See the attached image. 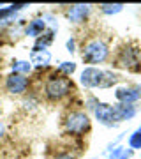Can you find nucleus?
Listing matches in <instances>:
<instances>
[{"label":"nucleus","instance_id":"nucleus-1","mask_svg":"<svg viewBox=\"0 0 141 159\" xmlns=\"http://www.w3.org/2000/svg\"><path fill=\"white\" fill-rule=\"evenodd\" d=\"M73 90H74L73 80L64 76V74H58L56 71L46 78L44 87H42L44 97L50 99V101H62L64 97H67Z\"/></svg>","mask_w":141,"mask_h":159},{"label":"nucleus","instance_id":"nucleus-2","mask_svg":"<svg viewBox=\"0 0 141 159\" xmlns=\"http://www.w3.org/2000/svg\"><path fill=\"white\" fill-rule=\"evenodd\" d=\"M109 58V46L101 37H92L81 48V60L88 66L97 67L99 64H104Z\"/></svg>","mask_w":141,"mask_h":159},{"label":"nucleus","instance_id":"nucleus-3","mask_svg":"<svg viewBox=\"0 0 141 159\" xmlns=\"http://www.w3.org/2000/svg\"><path fill=\"white\" fill-rule=\"evenodd\" d=\"M92 127V120L86 111L73 110L64 119V131L69 136H85Z\"/></svg>","mask_w":141,"mask_h":159},{"label":"nucleus","instance_id":"nucleus-4","mask_svg":"<svg viewBox=\"0 0 141 159\" xmlns=\"http://www.w3.org/2000/svg\"><path fill=\"white\" fill-rule=\"evenodd\" d=\"M102 80H104V69L94 67V66H86V67L79 73V83L85 89H101Z\"/></svg>","mask_w":141,"mask_h":159},{"label":"nucleus","instance_id":"nucleus-5","mask_svg":"<svg viewBox=\"0 0 141 159\" xmlns=\"http://www.w3.org/2000/svg\"><path fill=\"white\" fill-rule=\"evenodd\" d=\"M139 64V50L138 46L125 44L124 48H120L118 55H117V66L120 67H129V69H138Z\"/></svg>","mask_w":141,"mask_h":159},{"label":"nucleus","instance_id":"nucleus-6","mask_svg":"<svg viewBox=\"0 0 141 159\" xmlns=\"http://www.w3.org/2000/svg\"><path fill=\"white\" fill-rule=\"evenodd\" d=\"M28 87H30V78L27 76H23V74H7L6 80H4V89H6L9 94L12 96H21L25 92L28 90Z\"/></svg>","mask_w":141,"mask_h":159},{"label":"nucleus","instance_id":"nucleus-7","mask_svg":"<svg viewBox=\"0 0 141 159\" xmlns=\"http://www.w3.org/2000/svg\"><path fill=\"white\" fill-rule=\"evenodd\" d=\"M94 117L99 124L106 125V127H117V119H115V106L108 104V102H99V106L94 111Z\"/></svg>","mask_w":141,"mask_h":159},{"label":"nucleus","instance_id":"nucleus-8","mask_svg":"<svg viewBox=\"0 0 141 159\" xmlns=\"http://www.w3.org/2000/svg\"><path fill=\"white\" fill-rule=\"evenodd\" d=\"M90 12H92V6H88V4H76V6L67 7L65 16H67L69 23L79 25V23L86 21V18L90 16Z\"/></svg>","mask_w":141,"mask_h":159},{"label":"nucleus","instance_id":"nucleus-9","mask_svg":"<svg viewBox=\"0 0 141 159\" xmlns=\"http://www.w3.org/2000/svg\"><path fill=\"white\" fill-rule=\"evenodd\" d=\"M115 99H117L120 104H136V102L141 99L139 89H138V87H129V85L118 87V89L115 90Z\"/></svg>","mask_w":141,"mask_h":159},{"label":"nucleus","instance_id":"nucleus-10","mask_svg":"<svg viewBox=\"0 0 141 159\" xmlns=\"http://www.w3.org/2000/svg\"><path fill=\"white\" fill-rule=\"evenodd\" d=\"M115 106V119H117V124H122L125 120H130L134 119L138 115V106L136 104H113Z\"/></svg>","mask_w":141,"mask_h":159},{"label":"nucleus","instance_id":"nucleus-11","mask_svg":"<svg viewBox=\"0 0 141 159\" xmlns=\"http://www.w3.org/2000/svg\"><path fill=\"white\" fill-rule=\"evenodd\" d=\"M44 32H46V21L42 18H34V20H30L28 25L25 27V35H27V37L37 39V37H41Z\"/></svg>","mask_w":141,"mask_h":159},{"label":"nucleus","instance_id":"nucleus-12","mask_svg":"<svg viewBox=\"0 0 141 159\" xmlns=\"http://www.w3.org/2000/svg\"><path fill=\"white\" fill-rule=\"evenodd\" d=\"M51 51L50 50H44V51H32L30 53V64L37 69H42V67H48L51 64Z\"/></svg>","mask_w":141,"mask_h":159},{"label":"nucleus","instance_id":"nucleus-13","mask_svg":"<svg viewBox=\"0 0 141 159\" xmlns=\"http://www.w3.org/2000/svg\"><path fill=\"white\" fill-rule=\"evenodd\" d=\"M53 30H46L44 34L41 35V37H37L34 43V48H32V51H44L50 48V44L53 43Z\"/></svg>","mask_w":141,"mask_h":159},{"label":"nucleus","instance_id":"nucleus-14","mask_svg":"<svg viewBox=\"0 0 141 159\" xmlns=\"http://www.w3.org/2000/svg\"><path fill=\"white\" fill-rule=\"evenodd\" d=\"M34 66L30 64V60H12L11 62V73L14 74H23V76H28L32 73Z\"/></svg>","mask_w":141,"mask_h":159},{"label":"nucleus","instance_id":"nucleus-15","mask_svg":"<svg viewBox=\"0 0 141 159\" xmlns=\"http://www.w3.org/2000/svg\"><path fill=\"white\" fill-rule=\"evenodd\" d=\"M76 69H78V64L73 62V60H67V62H60L58 64V67H56V73L58 74H64V76H73L76 73Z\"/></svg>","mask_w":141,"mask_h":159},{"label":"nucleus","instance_id":"nucleus-16","mask_svg":"<svg viewBox=\"0 0 141 159\" xmlns=\"http://www.w3.org/2000/svg\"><path fill=\"white\" fill-rule=\"evenodd\" d=\"M99 11L102 14H106V16H115V14H118V12L124 11V6L122 4H101L99 6Z\"/></svg>","mask_w":141,"mask_h":159},{"label":"nucleus","instance_id":"nucleus-17","mask_svg":"<svg viewBox=\"0 0 141 159\" xmlns=\"http://www.w3.org/2000/svg\"><path fill=\"white\" fill-rule=\"evenodd\" d=\"M118 81H120V74L113 73V71H104V80H102L101 89H109V87L117 85Z\"/></svg>","mask_w":141,"mask_h":159},{"label":"nucleus","instance_id":"nucleus-18","mask_svg":"<svg viewBox=\"0 0 141 159\" xmlns=\"http://www.w3.org/2000/svg\"><path fill=\"white\" fill-rule=\"evenodd\" d=\"M127 145H129L130 150H141V133L138 129L129 134V138H127Z\"/></svg>","mask_w":141,"mask_h":159},{"label":"nucleus","instance_id":"nucleus-19","mask_svg":"<svg viewBox=\"0 0 141 159\" xmlns=\"http://www.w3.org/2000/svg\"><path fill=\"white\" fill-rule=\"evenodd\" d=\"M99 102L101 101H99L95 96H88L86 99H85V108H86V111H92V113H94L95 108L99 106Z\"/></svg>","mask_w":141,"mask_h":159},{"label":"nucleus","instance_id":"nucleus-20","mask_svg":"<svg viewBox=\"0 0 141 159\" xmlns=\"http://www.w3.org/2000/svg\"><path fill=\"white\" fill-rule=\"evenodd\" d=\"M42 20L46 21V27H48V25H51V30H53V32H55V30H58V20H56L51 12L42 14Z\"/></svg>","mask_w":141,"mask_h":159},{"label":"nucleus","instance_id":"nucleus-21","mask_svg":"<svg viewBox=\"0 0 141 159\" xmlns=\"http://www.w3.org/2000/svg\"><path fill=\"white\" fill-rule=\"evenodd\" d=\"M124 152V147H115V148H109L108 150V159H118Z\"/></svg>","mask_w":141,"mask_h":159},{"label":"nucleus","instance_id":"nucleus-22","mask_svg":"<svg viewBox=\"0 0 141 159\" xmlns=\"http://www.w3.org/2000/svg\"><path fill=\"white\" fill-rule=\"evenodd\" d=\"M65 46H67V51L71 53V55L78 51V50H76V39H74V37H69L67 43H65Z\"/></svg>","mask_w":141,"mask_h":159},{"label":"nucleus","instance_id":"nucleus-23","mask_svg":"<svg viewBox=\"0 0 141 159\" xmlns=\"http://www.w3.org/2000/svg\"><path fill=\"white\" fill-rule=\"evenodd\" d=\"M53 159H76V156L73 152H60V154H56Z\"/></svg>","mask_w":141,"mask_h":159},{"label":"nucleus","instance_id":"nucleus-24","mask_svg":"<svg viewBox=\"0 0 141 159\" xmlns=\"http://www.w3.org/2000/svg\"><path fill=\"white\" fill-rule=\"evenodd\" d=\"M132 154H134V150H130V148H124V152H122V156H120L118 159H130V157H132Z\"/></svg>","mask_w":141,"mask_h":159},{"label":"nucleus","instance_id":"nucleus-25","mask_svg":"<svg viewBox=\"0 0 141 159\" xmlns=\"http://www.w3.org/2000/svg\"><path fill=\"white\" fill-rule=\"evenodd\" d=\"M6 138V124L0 120V140H4Z\"/></svg>","mask_w":141,"mask_h":159},{"label":"nucleus","instance_id":"nucleus-26","mask_svg":"<svg viewBox=\"0 0 141 159\" xmlns=\"http://www.w3.org/2000/svg\"><path fill=\"white\" fill-rule=\"evenodd\" d=\"M138 89H139V94H141V85H138ZM139 101H141V99H139Z\"/></svg>","mask_w":141,"mask_h":159},{"label":"nucleus","instance_id":"nucleus-27","mask_svg":"<svg viewBox=\"0 0 141 159\" xmlns=\"http://www.w3.org/2000/svg\"><path fill=\"white\" fill-rule=\"evenodd\" d=\"M138 131H139V133H141V125H139V129H138Z\"/></svg>","mask_w":141,"mask_h":159}]
</instances>
